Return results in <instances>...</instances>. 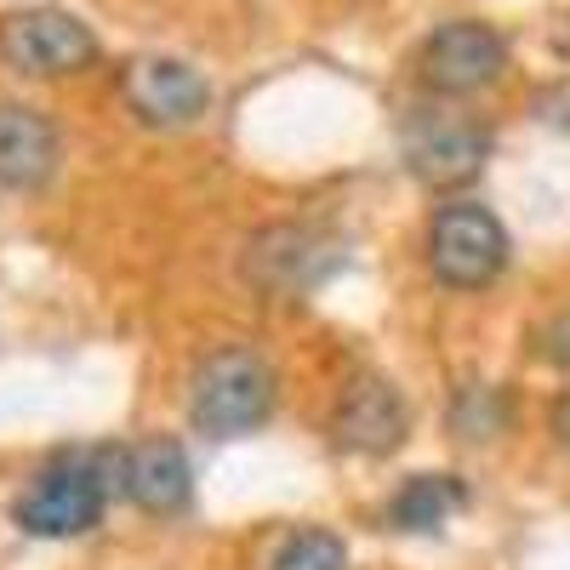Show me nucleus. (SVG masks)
<instances>
[{
	"instance_id": "obj_1",
	"label": "nucleus",
	"mask_w": 570,
	"mask_h": 570,
	"mask_svg": "<svg viewBox=\"0 0 570 570\" xmlns=\"http://www.w3.org/2000/svg\"><path fill=\"white\" fill-rule=\"evenodd\" d=\"M120 491V451H63L23 485L12 519L29 537H86Z\"/></svg>"
},
{
	"instance_id": "obj_2",
	"label": "nucleus",
	"mask_w": 570,
	"mask_h": 570,
	"mask_svg": "<svg viewBox=\"0 0 570 570\" xmlns=\"http://www.w3.org/2000/svg\"><path fill=\"white\" fill-rule=\"evenodd\" d=\"M274 411V371L257 348H217L195 365L188 383V422L206 440H240Z\"/></svg>"
},
{
	"instance_id": "obj_3",
	"label": "nucleus",
	"mask_w": 570,
	"mask_h": 570,
	"mask_svg": "<svg viewBox=\"0 0 570 570\" xmlns=\"http://www.w3.org/2000/svg\"><path fill=\"white\" fill-rule=\"evenodd\" d=\"M343 263H348L343 240L314 228V223H268L240 252V274L274 303H297V297L320 292Z\"/></svg>"
},
{
	"instance_id": "obj_4",
	"label": "nucleus",
	"mask_w": 570,
	"mask_h": 570,
	"mask_svg": "<svg viewBox=\"0 0 570 570\" xmlns=\"http://www.w3.org/2000/svg\"><path fill=\"white\" fill-rule=\"evenodd\" d=\"M428 268L451 292H485L508 268V228L480 200H445L428 217Z\"/></svg>"
},
{
	"instance_id": "obj_5",
	"label": "nucleus",
	"mask_w": 570,
	"mask_h": 570,
	"mask_svg": "<svg viewBox=\"0 0 570 570\" xmlns=\"http://www.w3.org/2000/svg\"><path fill=\"white\" fill-rule=\"evenodd\" d=\"M400 155H405L416 183H428V188H462L468 177H480V166L491 160V126L462 115V109L428 104V109L405 115Z\"/></svg>"
},
{
	"instance_id": "obj_6",
	"label": "nucleus",
	"mask_w": 570,
	"mask_h": 570,
	"mask_svg": "<svg viewBox=\"0 0 570 570\" xmlns=\"http://www.w3.org/2000/svg\"><path fill=\"white\" fill-rule=\"evenodd\" d=\"M0 63L29 80H58L98 63V35L63 7H18L0 12Z\"/></svg>"
},
{
	"instance_id": "obj_7",
	"label": "nucleus",
	"mask_w": 570,
	"mask_h": 570,
	"mask_svg": "<svg viewBox=\"0 0 570 570\" xmlns=\"http://www.w3.org/2000/svg\"><path fill=\"white\" fill-rule=\"evenodd\" d=\"M508 75V40L485 18H451L416 46V80L434 98H473Z\"/></svg>"
},
{
	"instance_id": "obj_8",
	"label": "nucleus",
	"mask_w": 570,
	"mask_h": 570,
	"mask_svg": "<svg viewBox=\"0 0 570 570\" xmlns=\"http://www.w3.org/2000/svg\"><path fill=\"white\" fill-rule=\"evenodd\" d=\"M120 104L149 131H183L212 109V80L188 58L142 52V58L120 63Z\"/></svg>"
},
{
	"instance_id": "obj_9",
	"label": "nucleus",
	"mask_w": 570,
	"mask_h": 570,
	"mask_svg": "<svg viewBox=\"0 0 570 570\" xmlns=\"http://www.w3.org/2000/svg\"><path fill=\"white\" fill-rule=\"evenodd\" d=\"M411 434V405L389 376H354L331 405V440L354 456H394Z\"/></svg>"
},
{
	"instance_id": "obj_10",
	"label": "nucleus",
	"mask_w": 570,
	"mask_h": 570,
	"mask_svg": "<svg viewBox=\"0 0 570 570\" xmlns=\"http://www.w3.org/2000/svg\"><path fill=\"white\" fill-rule=\"evenodd\" d=\"M120 497L142 513H183L188 497H195V468H188V451L177 440H131L120 445Z\"/></svg>"
},
{
	"instance_id": "obj_11",
	"label": "nucleus",
	"mask_w": 570,
	"mask_h": 570,
	"mask_svg": "<svg viewBox=\"0 0 570 570\" xmlns=\"http://www.w3.org/2000/svg\"><path fill=\"white\" fill-rule=\"evenodd\" d=\"M58 171V126L29 104L0 98V188L29 195Z\"/></svg>"
},
{
	"instance_id": "obj_12",
	"label": "nucleus",
	"mask_w": 570,
	"mask_h": 570,
	"mask_svg": "<svg viewBox=\"0 0 570 570\" xmlns=\"http://www.w3.org/2000/svg\"><path fill=\"white\" fill-rule=\"evenodd\" d=\"M462 502H468V491L456 473H411L389 502V525L405 537H434Z\"/></svg>"
},
{
	"instance_id": "obj_13",
	"label": "nucleus",
	"mask_w": 570,
	"mask_h": 570,
	"mask_svg": "<svg viewBox=\"0 0 570 570\" xmlns=\"http://www.w3.org/2000/svg\"><path fill=\"white\" fill-rule=\"evenodd\" d=\"M508 428V400H502V389H491V383H468V389H456V400H451V434L456 440H497Z\"/></svg>"
},
{
	"instance_id": "obj_14",
	"label": "nucleus",
	"mask_w": 570,
	"mask_h": 570,
	"mask_svg": "<svg viewBox=\"0 0 570 570\" xmlns=\"http://www.w3.org/2000/svg\"><path fill=\"white\" fill-rule=\"evenodd\" d=\"M268 570H348V548L337 531H292Z\"/></svg>"
},
{
	"instance_id": "obj_15",
	"label": "nucleus",
	"mask_w": 570,
	"mask_h": 570,
	"mask_svg": "<svg viewBox=\"0 0 570 570\" xmlns=\"http://www.w3.org/2000/svg\"><path fill=\"white\" fill-rule=\"evenodd\" d=\"M537 348H542V360H548V365L570 371V308H564V314H553V320L542 325V337H537Z\"/></svg>"
},
{
	"instance_id": "obj_16",
	"label": "nucleus",
	"mask_w": 570,
	"mask_h": 570,
	"mask_svg": "<svg viewBox=\"0 0 570 570\" xmlns=\"http://www.w3.org/2000/svg\"><path fill=\"white\" fill-rule=\"evenodd\" d=\"M537 115H542L548 126L570 131V80H559V86H548V91H542V98H537Z\"/></svg>"
},
{
	"instance_id": "obj_17",
	"label": "nucleus",
	"mask_w": 570,
	"mask_h": 570,
	"mask_svg": "<svg viewBox=\"0 0 570 570\" xmlns=\"http://www.w3.org/2000/svg\"><path fill=\"white\" fill-rule=\"evenodd\" d=\"M548 428H553V440H559V445L570 451V389H564V394L553 400V411H548Z\"/></svg>"
},
{
	"instance_id": "obj_18",
	"label": "nucleus",
	"mask_w": 570,
	"mask_h": 570,
	"mask_svg": "<svg viewBox=\"0 0 570 570\" xmlns=\"http://www.w3.org/2000/svg\"><path fill=\"white\" fill-rule=\"evenodd\" d=\"M548 40H553V52H559V58L570 63V12H559V18H553V29H548Z\"/></svg>"
}]
</instances>
